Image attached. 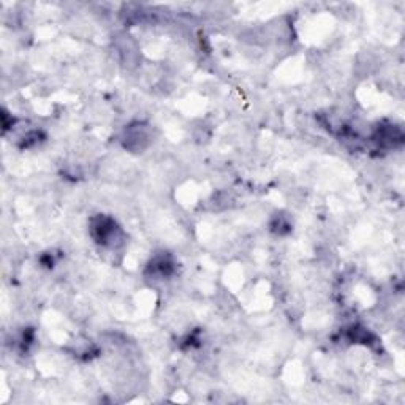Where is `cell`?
Segmentation results:
<instances>
[{"instance_id":"6da1fadb","label":"cell","mask_w":405,"mask_h":405,"mask_svg":"<svg viewBox=\"0 0 405 405\" xmlns=\"http://www.w3.org/2000/svg\"><path fill=\"white\" fill-rule=\"evenodd\" d=\"M92 234L95 241L105 247L114 249L121 241V230L110 217H99L92 223Z\"/></svg>"},{"instance_id":"7a4b0ae2","label":"cell","mask_w":405,"mask_h":405,"mask_svg":"<svg viewBox=\"0 0 405 405\" xmlns=\"http://www.w3.org/2000/svg\"><path fill=\"white\" fill-rule=\"evenodd\" d=\"M149 145V135H147L145 125H133L127 130L125 147L132 151H141Z\"/></svg>"}]
</instances>
